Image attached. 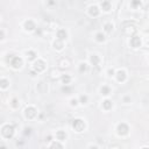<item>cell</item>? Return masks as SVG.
<instances>
[{
	"instance_id": "6da1fadb",
	"label": "cell",
	"mask_w": 149,
	"mask_h": 149,
	"mask_svg": "<svg viewBox=\"0 0 149 149\" xmlns=\"http://www.w3.org/2000/svg\"><path fill=\"white\" fill-rule=\"evenodd\" d=\"M1 133H3V135L5 138H12L13 134H14V128L11 125H5L3 127V129H1Z\"/></svg>"
},
{
	"instance_id": "7a4b0ae2",
	"label": "cell",
	"mask_w": 149,
	"mask_h": 149,
	"mask_svg": "<svg viewBox=\"0 0 149 149\" xmlns=\"http://www.w3.org/2000/svg\"><path fill=\"white\" fill-rule=\"evenodd\" d=\"M72 127L76 132H82L84 128H85V123H84L83 120L80 119H76V120L72 121Z\"/></svg>"
},
{
	"instance_id": "3957f363",
	"label": "cell",
	"mask_w": 149,
	"mask_h": 149,
	"mask_svg": "<svg viewBox=\"0 0 149 149\" xmlns=\"http://www.w3.org/2000/svg\"><path fill=\"white\" fill-rule=\"evenodd\" d=\"M122 30H123V33H125L126 35H134L135 33H136V28H135L133 25H129L128 27L123 26Z\"/></svg>"
},
{
	"instance_id": "277c9868",
	"label": "cell",
	"mask_w": 149,
	"mask_h": 149,
	"mask_svg": "<svg viewBox=\"0 0 149 149\" xmlns=\"http://www.w3.org/2000/svg\"><path fill=\"white\" fill-rule=\"evenodd\" d=\"M34 69L36 70L37 72L43 71V70L46 69V64H44V62H43V61L39 60L37 62H35V64H34Z\"/></svg>"
},
{
	"instance_id": "5b68a950",
	"label": "cell",
	"mask_w": 149,
	"mask_h": 149,
	"mask_svg": "<svg viewBox=\"0 0 149 149\" xmlns=\"http://www.w3.org/2000/svg\"><path fill=\"white\" fill-rule=\"evenodd\" d=\"M128 126H127L126 123H120L119 126H118V133L120 135H126L128 133Z\"/></svg>"
},
{
	"instance_id": "8992f818",
	"label": "cell",
	"mask_w": 149,
	"mask_h": 149,
	"mask_svg": "<svg viewBox=\"0 0 149 149\" xmlns=\"http://www.w3.org/2000/svg\"><path fill=\"white\" fill-rule=\"evenodd\" d=\"M25 114L28 119H33V118L36 115V109L34 107H27L26 111H25Z\"/></svg>"
},
{
	"instance_id": "52a82bcc",
	"label": "cell",
	"mask_w": 149,
	"mask_h": 149,
	"mask_svg": "<svg viewBox=\"0 0 149 149\" xmlns=\"http://www.w3.org/2000/svg\"><path fill=\"white\" fill-rule=\"evenodd\" d=\"M11 64L13 68L17 69V68H20V66L22 65V60H21L20 57H13L11 61Z\"/></svg>"
},
{
	"instance_id": "ba28073f",
	"label": "cell",
	"mask_w": 149,
	"mask_h": 149,
	"mask_svg": "<svg viewBox=\"0 0 149 149\" xmlns=\"http://www.w3.org/2000/svg\"><path fill=\"white\" fill-rule=\"evenodd\" d=\"M131 46L133 47V48H138V47L141 46V40L139 36H133L132 39H131Z\"/></svg>"
},
{
	"instance_id": "9c48e42d",
	"label": "cell",
	"mask_w": 149,
	"mask_h": 149,
	"mask_svg": "<svg viewBox=\"0 0 149 149\" xmlns=\"http://www.w3.org/2000/svg\"><path fill=\"white\" fill-rule=\"evenodd\" d=\"M60 66L62 68V69H65V68H69L70 65H71V63H70V60L69 58H62V60L60 61Z\"/></svg>"
},
{
	"instance_id": "30bf717a",
	"label": "cell",
	"mask_w": 149,
	"mask_h": 149,
	"mask_svg": "<svg viewBox=\"0 0 149 149\" xmlns=\"http://www.w3.org/2000/svg\"><path fill=\"white\" fill-rule=\"evenodd\" d=\"M117 78L119 82H123V80L126 79V73H125V71H122V70H119L117 73Z\"/></svg>"
},
{
	"instance_id": "8fae6325",
	"label": "cell",
	"mask_w": 149,
	"mask_h": 149,
	"mask_svg": "<svg viewBox=\"0 0 149 149\" xmlns=\"http://www.w3.org/2000/svg\"><path fill=\"white\" fill-rule=\"evenodd\" d=\"M57 37H58V40H61V41L64 40V39L66 37V32L64 30V29H60V30L57 32Z\"/></svg>"
},
{
	"instance_id": "7c38bea8",
	"label": "cell",
	"mask_w": 149,
	"mask_h": 149,
	"mask_svg": "<svg viewBox=\"0 0 149 149\" xmlns=\"http://www.w3.org/2000/svg\"><path fill=\"white\" fill-rule=\"evenodd\" d=\"M25 27H26V29H28V30H32V29L35 28V25L32 20H28L25 22Z\"/></svg>"
},
{
	"instance_id": "4fadbf2b",
	"label": "cell",
	"mask_w": 149,
	"mask_h": 149,
	"mask_svg": "<svg viewBox=\"0 0 149 149\" xmlns=\"http://www.w3.org/2000/svg\"><path fill=\"white\" fill-rule=\"evenodd\" d=\"M56 136H57V139H58V140H61V141L65 140V138H66L65 133H64L63 131H58V132L56 133Z\"/></svg>"
},
{
	"instance_id": "5bb4252c",
	"label": "cell",
	"mask_w": 149,
	"mask_h": 149,
	"mask_svg": "<svg viewBox=\"0 0 149 149\" xmlns=\"http://www.w3.org/2000/svg\"><path fill=\"white\" fill-rule=\"evenodd\" d=\"M90 14L93 15V16H97V15L99 14V11H98V8L96 6H92L91 8H90Z\"/></svg>"
},
{
	"instance_id": "9a60e30c",
	"label": "cell",
	"mask_w": 149,
	"mask_h": 149,
	"mask_svg": "<svg viewBox=\"0 0 149 149\" xmlns=\"http://www.w3.org/2000/svg\"><path fill=\"white\" fill-rule=\"evenodd\" d=\"M60 71H58V70H51V72H50V77L52 78V79H55V78H58L60 77Z\"/></svg>"
},
{
	"instance_id": "2e32d148",
	"label": "cell",
	"mask_w": 149,
	"mask_h": 149,
	"mask_svg": "<svg viewBox=\"0 0 149 149\" xmlns=\"http://www.w3.org/2000/svg\"><path fill=\"white\" fill-rule=\"evenodd\" d=\"M103 106H104V108H106V109H109L112 107V101L111 100H105L103 103Z\"/></svg>"
},
{
	"instance_id": "e0dca14e",
	"label": "cell",
	"mask_w": 149,
	"mask_h": 149,
	"mask_svg": "<svg viewBox=\"0 0 149 149\" xmlns=\"http://www.w3.org/2000/svg\"><path fill=\"white\" fill-rule=\"evenodd\" d=\"M101 7H103L105 11H108V9L111 8V4H109L108 1H104V3H101Z\"/></svg>"
},
{
	"instance_id": "ac0fdd59",
	"label": "cell",
	"mask_w": 149,
	"mask_h": 149,
	"mask_svg": "<svg viewBox=\"0 0 149 149\" xmlns=\"http://www.w3.org/2000/svg\"><path fill=\"white\" fill-rule=\"evenodd\" d=\"M54 46H55V48L62 49V48H63V43H62V41H61V40H57V41H55Z\"/></svg>"
},
{
	"instance_id": "d6986e66",
	"label": "cell",
	"mask_w": 149,
	"mask_h": 149,
	"mask_svg": "<svg viewBox=\"0 0 149 149\" xmlns=\"http://www.w3.org/2000/svg\"><path fill=\"white\" fill-rule=\"evenodd\" d=\"M91 62L93 63V65H98V62H99V58H98L97 55H92L91 57Z\"/></svg>"
},
{
	"instance_id": "ffe728a7",
	"label": "cell",
	"mask_w": 149,
	"mask_h": 149,
	"mask_svg": "<svg viewBox=\"0 0 149 149\" xmlns=\"http://www.w3.org/2000/svg\"><path fill=\"white\" fill-rule=\"evenodd\" d=\"M35 52L34 51H27V57H28V60H34L35 58Z\"/></svg>"
},
{
	"instance_id": "44dd1931",
	"label": "cell",
	"mask_w": 149,
	"mask_h": 149,
	"mask_svg": "<svg viewBox=\"0 0 149 149\" xmlns=\"http://www.w3.org/2000/svg\"><path fill=\"white\" fill-rule=\"evenodd\" d=\"M50 149H62V146H61L58 142H54V143L51 144V147H50Z\"/></svg>"
},
{
	"instance_id": "7402d4cb",
	"label": "cell",
	"mask_w": 149,
	"mask_h": 149,
	"mask_svg": "<svg viewBox=\"0 0 149 149\" xmlns=\"http://www.w3.org/2000/svg\"><path fill=\"white\" fill-rule=\"evenodd\" d=\"M112 29H113V25H112V23H106V25H105V30H106L107 33H109Z\"/></svg>"
},
{
	"instance_id": "603a6c76",
	"label": "cell",
	"mask_w": 149,
	"mask_h": 149,
	"mask_svg": "<svg viewBox=\"0 0 149 149\" xmlns=\"http://www.w3.org/2000/svg\"><path fill=\"white\" fill-rule=\"evenodd\" d=\"M86 70H87V65H86L85 63H82V64H80L79 71H80V72H84V71H86Z\"/></svg>"
},
{
	"instance_id": "cb8c5ba5",
	"label": "cell",
	"mask_w": 149,
	"mask_h": 149,
	"mask_svg": "<svg viewBox=\"0 0 149 149\" xmlns=\"http://www.w3.org/2000/svg\"><path fill=\"white\" fill-rule=\"evenodd\" d=\"M101 93H103V95H108L109 89L107 87V86H103V87H101Z\"/></svg>"
},
{
	"instance_id": "d4e9b609",
	"label": "cell",
	"mask_w": 149,
	"mask_h": 149,
	"mask_svg": "<svg viewBox=\"0 0 149 149\" xmlns=\"http://www.w3.org/2000/svg\"><path fill=\"white\" fill-rule=\"evenodd\" d=\"M70 79H71V78H70L69 76H63V77H62L63 83H65V84H69L70 83Z\"/></svg>"
},
{
	"instance_id": "484cf974",
	"label": "cell",
	"mask_w": 149,
	"mask_h": 149,
	"mask_svg": "<svg viewBox=\"0 0 149 149\" xmlns=\"http://www.w3.org/2000/svg\"><path fill=\"white\" fill-rule=\"evenodd\" d=\"M104 39H105V37H104V35L101 34V33L97 34V40H98V41H104Z\"/></svg>"
},
{
	"instance_id": "4316f807",
	"label": "cell",
	"mask_w": 149,
	"mask_h": 149,
	"mask_svg": "<svg viewBox=\"0 0 149 149\" xmlns=\"http://www.w3.org/2000/svg\"><path fill=\"white\" fill-rule=\"evenodd\" d=\"M6 86H7V80L6 79H1V87H6Z\"/></svg>"
},
{
	"instance_id": "83f0119b",
	"label": "cell",
	"mask_w": 149,
	"mask_h": 149,
	"mask_svg": "<svg viewBox=\"0 0 149 149\" xmlns=\"http://www.w3.org/2000/svg\"><path fill=\"white\" fill-rule=\"evenodd\" d=\"M86 100H87V97H86V96H82V97H80V101H82V103H86Z\"/></svg>"
},
{
	"instance_id": "f1b7e54d",
	"label": "cell",
	"mask_w": 149,
	"mask_h": 149,
	"mask_svg": "<svg viewBox=\"0 0 149 149\" xmlns=\"http://www.w3.org/2000/svg\"><path fill=\"white\" fill-rule=\"evenodd\" d=\"M13 106L17 107V100H16V99H14V100H13Z\"/></svg>"
},
{
	"instance_id": "f546056e",
	"label": "cell",
	"mask_w": 149,
	"mask_h": 149,
	"mask_svg": "<svg viewBox=\"0 0 149 149\" xmlns=\"http://www.w3.org/2000/svg\"><path fill=\"white\" fill-rule=\"evenodd\" d=\"M62 90H63V92H70V89H69V87H63Z\"/></svg>"
},
{
	"instance_id": "4dcf8cb0",
	"label": "cell",
	"mask_w": 149,
	"mask_h": 149,
	"mask_svg": "<svg viewBox=\"0 0 149 149\" xmlns=\"http://www.w3.org/2000/svg\"><path fill=\"white\" fill-rule=\"evenodd\" d=\"M133 5H140V3H139V1H134V3H133Z\"/></svg>"
},
{
	"instance_id": "1f68e13d",
	"label": "cell",
	"mask_w": 149,
	"mask_h": 149,
	"mask_svg": "<svg viewBox=\"0 0 149 149\" xmlns=\"http://www.w3.org/2000/svg\"><path fill=\"white\" fill-rule=\"evenodd\" d=\"M0 149H7V148H6L5 146H3V147H1V148H0Z\"/></svg>"
},
{
	"instance_id": "d6a6232c",
	"label": "cell",
	"mask_w": 149,
	"mask_h": 149,
	"mask_svg": "<svg viewBox=\"0 0 149 149\" xmlns=\"http://www.w3.org/2000/svg\"><path fill=\"white\" fill-rule=\"evenodd\" d=\"M112 149H119V147H113Z\"/></svg>"
},
{
	"instance_id": "836d02e7",
	"label": "cell",
	"mask_w": 149,
	"mask_h": 149,
	"mask_svg": "<svg viewBox=\"0 0 149 149\" xmlns=\"http://www.w3.org/2000/svg\"><path fill=\"white\" fill-rule=\"evenodd\" d=\"M91 149H97V147H91Z\"/></svg>"
},
{
	"instance_id": "e575fe53",
	"label": "cell",
	"mask_w": 149,
	"mask_h": 149,
	"mask_svg": "<svg viewBox=\"0 0 149 149\" xmlns=\"http://www.w3.org/2000/svg\"><path fill=\"white\" fill-rule=\"evenodd\" d=\"M142 149H149V148H142Z\"/></svg>"
}]
</instances>
